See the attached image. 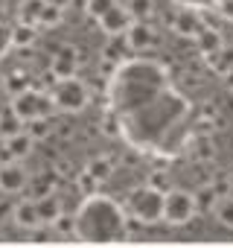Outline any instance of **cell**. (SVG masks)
<instances>
[{
  "label": "cell",
  "instance_id": "1f68e13d",
  "mask_svg": "<svg viewBox=\"0 0 233 248\" xmlns=\"http://www.w3.org/2000/svg\"><path fill=\"white\" fill-rule=\"evenodd\" d=\"M181 3H184L187 9H207V6L216 3V0H181Z\"/></svg>",
  "mask_w": 233,
  "mask_h": 248
},
{
  "label": "cell",
  "instance_id": "5b68a950",
  "mask_svg": "<svg viewBox=\"0 0 233 248\" xmlns=\"http://www.w3.org/2000/svg\"><path fill=\"white\" fill-rule=\"evenodd\" d=\"M96 24H99V30L105 32V35H111V38H123L126 32H129V27L134 24V18L129 15V9H126V3H116L105 12V15H99L96 18Z\"/></svg>",
  "mask_w": 233,
  "mask_h": 248
},
{
  "label": "cell",
  "instance_id": "4dcf8cb0",
  "mask_svg": "<svg viewBox=\"0 0 233 248\" xmlns=\"http://www.w3.org/2000/svg\"><path fill=\"white\" fill-rule=\"evenodd\" d=\"M213 9H216L224 21H230V24H233V0H216Z\"/></svg>",
  "mask_w": 233,
  "mask_h": 248
},
{
  "label": "cell",
  "instance_id": "e0dca14e",
  "mask_svg": "<svg viewBox=\"0 0 233 248\" xmlns=\"http://www.w3.org/2000/svg\"><path fill=\"white\" fill-rule=\"evenodd\" d=\"M218 199H221V193L216 190V184H204V187L195 193V204H198V210H216Z\"/></svg>",
  "mask_w": 233,
  "mask_h": 248
},
{
  "label": "cell",
  "instance_id": "ba28073f",
  "mask_svg": "<svg viewBox=\"0 0 233 248\" xmlns=\"http://www.w3.org/2000/svg\"><path fill=\"white\" fill-rule=\"evenodd\" d=\"M123 38H126L129 50H134V53H146V50L158 47V30L152 24H146V21H134Z\"/></svg>",
  "mask_w": 233,
  "mask_h": 248
},
{
  "label": "cell",
  "instance_id": "7402d4cb",
  "mask_svg": "<svg viewBox=\"0 0 233 248\" xmlns=\"http://www.w3.org/2000/svg\"><path fill=\"white\" fill-rule=\"evenodd\" d=\"M126 9H129V15H131L134 21H146V18L155 12V0H129Z\"/></svg>",
  "mask_w": 233,
  "mask_h": 248
},
{
  "label": "cell",
  "instance_id": "4fadbf2b",
  "mask_svg": "<svg viewBox=\"0 0 233 248\" xmlns=\"http://www.w3.org/2000/svg\"><path fill=\"white\" fill-rule=\"evenodd\" d=\"M195 44H198V50H201L204 59H210V56H216V53L224 50V38H221V32H218V30H210V27L201 30V35L195 38Z\"/></svg>",
  "mask_w": 233,
  "mask_h": 248
},
{
  "label": "cell",
  "instance_id": "9c48e42d",
  "mask_svg": "<svg viewBox=\"0 0 233 248\" xmlns=\"http://www.w3.org/2000/svg\"><path fill=\"white\" fill-rule=\"evenodd\" d=\"M32 149H35V140L27 135V129L12 135V138H3L0 140V152H3V161L0 164H6V161H18L21 164L27 155H32Z\"/></svg>",
  "mask_w": 233,
  "mask_h": 248
},
{
  "label": "cell",
  "instance_id": "3957f363",
  "mask_svg": "<svg viewBox=\"0 0 233 248\" xmlns=\"http://www.w3.org/2000/svg\"><path fill=\"white\" fill-rule=\"evenodd\" d=\"M129 213L143 222V225H158L163 222V193L152 187H137L129 196Z\"/></svg>",
  "mask_w": 233,
  "mask_h": 248
},
{
  "label": "cell",
  "instance_id": "d6986e66",
  "mask_svg": "<svg viewBox=\"0 0 233 248\" xmlns=\"http://www.w3.org/2000/svg\"><path fill=\"white\" fill-rule=\"evenodd\" d=\"M213 213H216V219H218V222H221L224 228H233V193L221 196Z\"/></svg>",
  "mask_w": 233,
  "mask_h": 248
},
{
  "label": "cell",
  "instance_id": "7a4b0ae2",
  "mask_svg": "<svg viewBox=\"0 0 233 248\" xmlns=\"http://www.w3.org/2000/svg\"><path fill=\"white\" fill-rule=\"evenodd\" d=\"M53 105L56 111H67V114H79L90 105V88L85 79L73 76V79H61L56 88H53Z\"/></svg>",
  "mask_w": 233,
  "mask_h": 248
},
{
  "label": "cell",
  "instance_id": "d590c367",
  "mask_svg": "<svg viewBox=\"0 0 233 248\" xmlns=\"http://www.w3.org/2000/svg\"><path fill=\"white\" fill-rule=\"evenodd\" d=\"M227 184H230V193H233V175H230V178H227Z\"/></svg>",
  "mask_w": 233,
  "mask_h": 248
},
{
  "label": "cell",
  "instance_id": "d6a6232c",
  "mask_svg": "<svg viewBox=\"0 0 233 248\" xmlns=\"http://www.w3.org/2000/svg\"><path fill=\"white\" fill-rule=\"evenodd\" d=\"M44 3H47V6H56V9H61V12H64V9L73 3V0H44Z\"/></svg>",
  "mask_w": 233,
  "mask_h": 248
},
{
  "label": "cell",
  "instance_id": "f1b7e54d",
  "mask_svg": "<svg viewBox=\"0 0 233 248\" xmlns=\"http://www.w3.org/2000/svg\"><path fill=\"white\" fill-rule=\"evenodd\" d=\"M9 50H12V27L0 21V56H6Z\"/></svg>",
  "mask_w": 233,
  "mask_h": 248
},
{
  "label": "cell",
  "instance_id": "4316f807",
  "mask_svg": "<svg viewBox=\"0 0 233 248\" xmlns=\"http://www.w3.org/2000/svg\"><path fill=\"white\" fill-rule=\"evenodd\" d=\"M114 3H116V0H87V3H85V12L96 21V18H99V15H105Z\"/></svg>",
  "mask_w": 233,
  "mask_h": 248
},
{
  "label": "cell",
  "instance_id": "e575fe53",
  "mask_svg": "<svg viewBox=\"0 0 233 248\" xmlns=\"http://www.w3.org/2000/svg\"><path fill=\"white\" fill-rule=\"evenodd\" d=\"M3 85H6V73L0 70V91H3Z\"/></svg>",
  "mask_w": 233,
  "mask_h": 248
},
{
  "label": "cell",
  "instance_id": "ac0fdd59",
  "mask_svg": "<svg viewBox=\"0 0 233 248\" xmlns=\"http://www.w3.org/2000/svg\"><path fill=\"white\" fill-rule=\"evenodd\" d=\"M53 233L56 236H61V239H70V236H76V216H70V213H61L53 225Z\"/></svg>",
  "mask_w": 233,
  "mask_h": 248
},
{
  "label": "cell",
  "instance_id": "8fae6325",
  "mask_svg": "<svg viewBox=\"0 0 233 248\" xmlns=\"http://www.w3.org/2000/svg\"><path fill=\"white\" fill-rule=\"evenodd\" d=\"M9 216H12V225L18 231H24V233H32V231L44 228L41 219H38V210H35V202L32 199H24V202L12 204V213Z\"/></svg>",
  "mask_w": 233,
  "mask_h": 248
},
{
  "label": "cell",
  "instance_id": "6da1fadb",
  "mask_svg": "<svg viewBox=\"0 0 233 248\" xmlns=\"http://www.w3.org/2000/svg\"><path fill=\"white\" fill-rule=\"evenodd\" d=\"M9 111L27 126V123H35V120H47L56 111V105H53V96L47 91L27 88L24 93H18V96L9 99Z\"/></svg>",
  "mask_w": 233,
  "mask_h": 248
},
{
  "label": "cell",
  "instance_id": "277c9868",
  "mask_svg": "<svg viewBox=\"0 0 233 248\" xmlns=\"http://www.w3.org/2000/svg\"><path fill=\"white\" fill-rule=\"evenodd\" d=\"M198 213V204H195V193L189 190H181V187H172L166 196H163V222L178 228V225H187L192 222Z\"/></svg>",
  "mask_w": 233,
  "mask_h": 248
},
{
  "label": "cell",
  "instance_id": "44dd1931",
  "mask_svg": "<svg viewBox=\"0 0 233 248\" xmlns=\"http://www.w3.org/2000/svg\"><path fill=\"white\" fill-rule=\"evenodd\" d=\"M35 44V27H27V24H18L12 30V47H32Z\"/></svg>",
  "mask_w": 233,
  "mask_h": 248
},
{
  "label": "cell",
  "instance_id": "8d00e7d4",
  "mask_svg": "<svg viewBox=\"0 0 233 248\" xmlns=\"http://www.w3.org/2000/svg\"><path fill=\"white\" fill-rule=\"evenodd\" d=\"M0 114H3V111H0Z\"/></svg>",
  "mask_w": 233,
  "mask_h": 248
},
{
  "label": "cell",
  "instance_id": "30bf717a",
  "mask_svg": "<svg viewBox=\"0 0 233 248\" xmlns=\"http://www.w3.org/2000/svg\"><path fill=\"white\" fill-rule=\"evenodd\" d=\"M169 27H172V32H178L181 38H198L201 35V30L207 27V21L195 12V9H184V12H178V15H172L169 18Z\"/></svg>",
  "mask_w": 233,
  "mask_h": 248
},
{
  "label": "cell",
  "instance_id": "5bb4252c",
  "mask_svg": "<svg viewBox=\"0 0 233 248\" xmlns=\"http://www.w3.org/2000/svg\"><path fill=\"white\" fill-rule=\"evenodd\" d=\"M56 187H58V178H56V172H41V175L29 178L32 202H38V199H47V196H56Z\"/></svg>",
  "mask_w": 233,
  "mask_h": 248
},
{
  "label": "cell",
  "instance_id": "9a60e30c",
  "mask_svg": "<svg viewBox=\"0 0 233 248\" xmlns=\"http://www.w3.org/2000/svg\"><path fill=\"white\" fill-rule=\"evenodd\" d=\"M114 167H116V164H114V158H111V155H96V158L87 164V170H85V172H87L93 181H99V184H102V181H108V178L114 175Z\"/></svg>",
  "mask_w": 233,
  "mask_h": 248
},
{
  "label": "cell",
  "instance_id": "52a82bcc",
  "mask_svg": "<svg viewBox=\"0 0 233 248\" xmlns=\"http://www.w3.org/2000/svg\"><path fill=\"white\" fill-rule=\"evenodd\" d=\"M29 187V172L24 170V164L18 161H6L0 164V193L6 196H18Z\"/></svg>",
  "mask_w": 233,
  "mask_h": 248
},
{
  "label": "cell",
  "instance_id": "ffe728a7",
  "mask_svg": "<svg viewBox=\"0 0 233 248\" xmlns=\"http://www.w3.org/2000/svg\"><path fill=\"white\" fill-rule=\"evenodd\" d=\"M27 126L12 114V111H6V114H0V140L3 138H12V135H18V132H24Z\"/></svg>",
  "mask_w": 233,
  "mask_h": 248
},
{
  "label": "cell",
  "instance_id": "8992f818",
  "mask_svg": "<svg viewBox=\"0 0 233 248\" xmlns=\"http://www.w3.org/2000/svg\"><path fill=\"white\" fill-rule=\"evenodd\" d=\"M79 64H82L79 50H76L73 44H64V47H58V50L53 53V59H50V76H53L56 82L73 79L76 70H79Z\"/></svg>",
  "mask_w": 233,
  "mask_h": 248
},
{
  "label": "cell",
  "instance_id": "7c38bea8",
  "mask_svg": "<svg viewBox=\"0 0 233 248\" xmlns=\"http://www.w3.org/2000/svg\"><path fill=\"white\" fill-rule=\"evenodd\" d=\"M35 210H38L41 225H44V228H50V225L64 213V204H61V199H58V196H47V199H38V202H35Z\"/></svg>",
  "mask_w": 233,
  "mask_h": 248
},
{
  "label": "cell",
  "instance_id": "cb8c5ba5",
  "mask_svg": "<svg viewBox=\"0 0 233 248\" xmlns=\"http://www.w3.org/2000/svg\"><path fill=\"white\" fill-rule=\"evenodd\" d=\"M27 135L38 143V140H47L53 135V126H50V120H35V123H27Z\"/></svg>",
  "mask_w": 233,
  "mask_h": 248
},
{
  "label": "cell",
  "instance_id": "836d02e7",
  "mask_svg": "<svg viewBox=\"0 0 233 248\" xmlns=\"http://www.w3.org/2000/svg\"><path fill=\"white\" fill-rule=\"evenodd\" d=\"M6 213H12V207H9V204H6V202H0V219H3V216H6Z\"/></svg>",
  "mask_w": 233,
  "mask_h": 248
},
{
  "label": "cell",
  "instance_id": "484cf974",
  "mask_svg": "<svg viewBox=\"0 0 233 248\" xmlns=\"http://www.w3.org/2000/svg\"><path fill=\"white\" fill-rule=\"evenodd\" d=\"M123 47H129V44H126V38H123V44H116V38H111V41H108V47L102 50V59H105V62H111V64L123 62Z\"/></svg>",
  "mask_w": 233,
  "mask_h": 248
},
{
  "label": "cell",
  "instance_id": "f546056e",
  "mask_svg": "<svg viewBox=\"0 0 233 248\" xmlns=\"http://www.w3.org/2000/svg\"><path fill=\"white\" fill-rule=\"evenodd\" d=\"M76 184H79V190H82V193H87V196H93V193H96V187H99V181H93L87 172H82V175L76 178Z\"/></svg>",
  "mask_w": 233,
  "mask_h": 248
},
{
  "label": "cell",
  "instance_id": "2e32d148",
  "mask_svg": "<svg viewBox=\"0 0 233 248\" xmlns=\"http://www.w3.org/2000/svg\"><path fill=\"white\" fill-rule=\"evenodd\" d=\"M41 9H44V0H21L18 3V24H27V27L38 30Z\"/></svg>",
  "mask_w": 233,
  "mask_h": 248
},
{
  "label": "cell",
  "instance_id": "83f0119b",
  "mask_svg": "<svg viewBox=\"0 0 233 248\" xmlns=\"http://www.w3.org/2000/svg\"><path fill=\"white\" fill-rule=\"evenodd\" d=\"M146 187H152V190H158V193H163V196H166V193L172 190V181H169V175H163V172H152Z\"/></svg>",
  "mask_w": 233,
  "mask_h": 248
},
{
  "label": "cell",
  "instance_id": "603a6c76",
  "mask_svg": "<svg viewBox=\"0 0 233 248\" xmlns=\"http://www.w3.org/2000/svg\"><path fill=\"white\" fill-rule=\"evenodd\" d=\"M27 88H29V79H27V73H21V70H18V73H9V76H6V85H3V91L9 93V99H12V96H18V93H24Z\"/></svg>",
  "mask_w": 233,
  "mask_h": 248
},
{
  "label": "cell",
  "instance_id": "d4e9b609",
  "mask_svg": "<svg viewBox=\"0 0 233 248\" xmlns=\"http://www.w3.org/2000/svg\"><path fill=\"white\" fill-rule=\"evenodd\" d=\"M61 21H64V12L56 9V6H47V3H44L41 18H38V27H58Z\"/></svg>",
  "mask_w": 233,
  "mask_h": 248
}]
</instances>
